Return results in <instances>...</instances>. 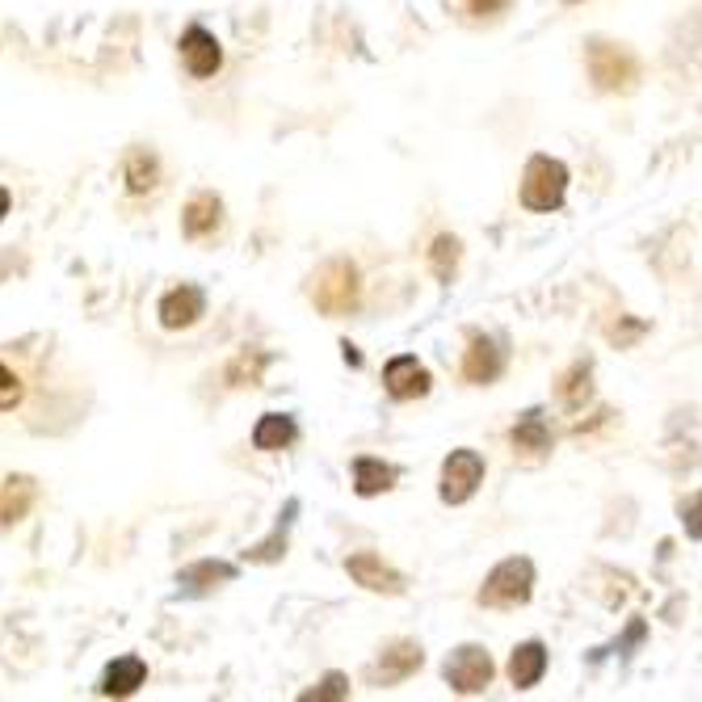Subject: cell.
<instances>
[{"label": "cell", "instance_id": "obj_1", "mask_svg": "<svg viewBox=\"0 0 702 702\" xmlns=\"http://www.w3.org/2000/svg\"><path fill=\"white\" fill-rule=\"evenodd\" d=\"M589 76L602 94H632L635 80H639V64L623 43H610V39H589L585 47Z\"/></svg>", "mask_w": 702, "mask_h": 702}, {"label": "cell", "instance_id": "obj_2", "mask_svg": "<svg viewBox=\"0 0 702 702\" xmlns=\"http://www.w3.org/2000/svg\"><path fill=\"white\" fill-rule=\"evenodd\" d=\"M535 593V563L514 556V560L496 563L489 577H484V589H480V606L489 610H514L526 606Z\"/></svg>", "mask_w": 702, "mask_h": 702}, {"label": "cell", "instance_id": "obj_3", "mask_svg": "<svg viewBox=\"0 0 702 702\" xmlns=\"http://www.w3.org/2000/svg\"><path fill=\"white\" fill-rule=\"evenodd\" d=\"M362 295V278L353 261H328L325 270L311 282V299L325 316H350Z\"/></svg>", "mask_w": 702, "mask_h": 702}, {"label": "cell", "instance_id": "obj_4", "mask_svg": "<svg viewBox=\"0 0 702 702\" xmlns=\"http://www.w3.org/2000/svg\"><path fill=\"white\" fill-rule=\"evenodd\" d=\"M563 194H568V168L563 161L551 156H535L522 173V202L530 211H560Z\"/></svg>", "mask_w": 702, "mask_h": 702}, {"label": "cell", "instance_id": "obj_5", "mask_svg": "<svg viewBox=\"0 0 702 702\" xmlns=\"http://www.w3.org/2000/svg\"><path fill=\"white\" fill-rule=\"evenodd\" d=\"M442 673L454 694H480V690H489L496 669H492V656L480 644H463V648H454V652L446 656Z\"/></svg>", "mask_w": 702, "mask_h": 702}, {"label": "cell", "instance_id": "obj_6", "mask_svg": "<svg viewBox=\"0 0 702 702\" xmlns=\"http://www.w3.org/2000/svg\"><path fill=\"white\" fill-rule=\"evenodd\" d=\"M480 484H484V459L475 450H450V459L442 463V489H438L446 505L471 501Z\"/></svg>", "mask_w": 702, "mask_h": 702}, {"label": "cell", "instance_id": "obj_7", "mask_svg": "<svg viewBox=\"0 0 702 702\" xmlns=\"http://www.w3.org/2000/svg\"><path fill=\"white\" fill-rule=\"evenodd\" d=\"M421 665H425L421 644H413V639H399V644H392L387 652L379 656V665L371 669V681H375L379 690H387V685H399L404 678H413Z\"/></svg>", "mask_w": 702, "mask_h": 702}, {"label": "cell", "instance_id": "obj_8", "mask_svg": "<svg viewBox=\"0 0 702 702\" xmlns=\"http://www.w3.org/2000/svg\"><path fill=\"white\" fill-rule=\"evenodd\" d=\"M345 572H350L353 581L362 589H371V593H404V577H399L392 563H383L375 556V551H358V556H350L345 560Z\"/></svg>", "mask_w": 702, "mask_h": 702}, {"label": "cell", "instance_id": "obj_9", "mask_svg": "<svg viewBox=\"0 0 702 702\" xmlns=\"http://www.w3.org/2000/svg\"><path fill=\"white\" fill-rule=\"evenodd\" d=\"M429 371H425L417 358H392L387 362V371H383V387H387V396L392 399H421L429 396Z\"/></svg>", "mask_w": 702, "mask_h": 702}, {"label": "cell", "instance_id": "obj_10", "mask_svg": "<svg viewBox=\"0 0 702 702\" xmlns=\"http://www.w3.org/2000/svg\"><path fill=\"white\" fill-rule=\"evenodd\" d=\"M182 59H186V72L189 76H198V80H207L219 72L223 64V51L215 43L211 30H202V25H189L186 34H182Z\"/></svg>", "mask_w": 702, "mask_h": 702}, {"label": "cell", "instance_id": "obj_11", "mask_svg": "<svg viewBox=\"0 0 702 702\" xmlns=\"http://www.w3.org/2000/svg\"><path fill=\"white\" fill-rule=\"evenodd\" d=\"M505 371V350L492 341V337H471L468 353H463V379L468 383H496Z\"/></svg>", "mask_w": 702, "mask_h": 702}, {"label": "cell", "instance_id": "obj_12", "mask_svg": "<svg viewBox=\"0 0 702 702\" xmlns=\"http://www.w3.org/2000/svg\"><path fill=\"white\" fill-rule=\"evenodd\" d=\"M202 311H207V295H202V286H177V290H168L161 299V325L164 328H189L202 320Z\"/></svg>", "mask_w": 702, "mask_h": 702}, {"label": "cell", "instance_id": "obj_13", "mask_svg": "<svg viewBox=\"0 0 702 702\" xmlns=\"http://www.w3.org/2000/svg\"><path fill=\"white\" fill-rule=\"evenodd\" d=\"M34 501H39V484H34L30 475H9V480L0 484V530L18 526V522L34 509Z\"/></svg>", "mask_w": 702, "mask_h": 702}, {"label": "cell", "instance_id": "obj_14", "mask_svg": "<svg viewBox=\"0 0 702 702\" xmlns=\"http://www.w3.org/2000/svg\"><path fill=\"white\" fill-rule=\"evenodd\" d=\"M143 678H147V665H143L140 656H118L114 665L106 669V678H101V694L106 699H127V694H135L143 685Z\"/></svg>", "mask_w": 702, "mask_h": 702}, {"label": "cell", "instance_id": "obj_15", "mask_svg": "<svg viewBox=\"0 0 702 702\" xmlns=\"http://www.w3.org/2000/svg\"><path fill=\"white\" fill-rule=\"evenodd\" d=\"M542 673H547V648H542L539 639L517 644L514 656H509V681H514L517 690H530V685H539Z\"/></svg>", "mask_w": 702, "mask_h": 702}, {"label": "cell", "instance_id": "obj_16", "mask_svg": "<svg viewBox=\"0 0 702 702\" xmlns=\"http://www.w3.org/2000/svg\"><path fill=\"white\" fill-rule=\"evenodd\" d=\"M509 442H514V450L530 454V459H539V454H547V450H551V429H547V421H542L539 408H530V413H522V417H517Z\"/></svg>", "mask_w": 702, "mask_h": 702}, {"label": "cell", "instance_id": "obj_17", "mask_svg": "<svg viewBox=\"0 0 702 702\" xmlns=\"http://www.w3.org/2000/svg\"><path fill=\"white\" fill-rule=\"evenodd\" d=\"M219 219H223V202L215 194H194L186 215H182V228H186L189 240H202V235H211L219 228Z\"/></svg>", "mask_w": 702, "mask_h": 702}, {"label": "cell", "instance_id": "obj_18", "mask_svg": "<svg viewBox=\"0 0 702 702\" xmlns=\"http://www.w3.org/2000/svg\"><path fill=\"white\" fill-rule=\"evenodd\" d=\"M295 438H299V429H295V417H286V413H265L253 425V446L257 450H286Z\"/></svg>", "mask_w": 702, "mask_h": 702}, {"label": "cell", "instance_id": "obj_19", "mask_svg": "<svg viewBox=\"0 0 702 702\" xmlns=\"http://www.w3.org/2000/svg\"><path fill=\"white\" fill-rule=\"evenodd\" d=\"M396 484V468L383 459H353V492L358 496H379Z\"/></svg>", "mask_w": 702, "mask_h": 702}, {"label": "cell", "instance_id": "obj_20", "mask_svg": "<svg viewBox=\"0 0 702 702\" xmlns=\"http://www.w3.org/2000/svg\"><path fill=\"white\" fill-rule=\"evenodd\" d=\"M122 177H127L131 194H147V189L156 186V177H161V164H156V156L147 147H131L127 161H122Z\"/></svg>", "mask_w": 702, "mask_h": 702}, {"label": "cell", "instance_id": "obj_21", "mask_svg": "<svg viewBox=\"0 0 702 702\" xmlns=\"http://www.w3.org/2000/svg\"><path fill=\"white\" fill-rule=\"evenodd\" d=\"M219 581H235V568H232V563L202 560V563H189L186 572L177 577V585L186 589V593H207V589H215Z\"/></svg>", "mask_w": 702, "mask_h": 702}, {"label": "cell", "instance_id": "obj_22", "mask_svg": "<svg viewBox=\"0 0 702 702\" xmlns=\"http://www.w3.org/2000/svg\"><path fill=\"white\" fill-rule=\"evenodd\" d=\"M589 396H593V366H589V362H577V366L560 379V404L577 413V408H585Z\"/></svg>", "mask_w": 702, "mask_h": 702}, {"label": "cell", "instance_id": "obj_23", "mask_svg": "<svg viewBox=\"0 0 702 702\" xmlns=\"http://www.w3.org/2000/svg\"><path fill=\"white\" fill-rule=\"evenodd\" d=\"M299 514V501H286V509H282V522H278V530L270 535L265 542H257L253 551H249V560L253 563H274L286 556V530H290V517Z\"/></svg>", "mask_w": 702, "mask_h": 702}, {"label": "cell", "instance_id": "obj_24", "mask_svg": "<svg viewBox=\"0 0 702 702\" xmlns=\"http://www.w3.org/2000/svg\"><path fill=\"white\" fill-rule=\"evenodd\" d=\"M459 257H463V244H459V235H438V240H434V249H429V265H434V274H438L442 282L454 278Z\"/></svg>", "mask_w": 702, "mask_h": 702}, {"label": "cell", "instance_id": "obj_25", "mask_svg": "<svg viewBox=\"0 0 702 702\" xmlns=\"http://www.w3.org/2000/svg\"><path fill=\"white\" fill-rule=\"evenodd\" d=\"M261 371H265V353H253V358L240 353L232 366H228V383H232V387H244V383L253 387V383H261Z\"/></svg>", "mask_w": 702, "mask_h": 702}, {"label": "cell", "instance_id": "obj_26", "mask_svg": "<svg viewBox=\"0 0 702 702\" xmlns=\"http://www.w3.org/2000/svg\"><path fill=\"white\" fill-rule=\"evenodd\" d=\"M337 699H350V678L345 673H328L316 690L304 694V702H337Z\"/></svg>", "mask_w": 702, "mask_h": 702}, {"label": "cell", "instance_id": "obj_27", "mask_svg": "<svg viewBox=\"0 0 702 702\" xmlns=\"http://www.w3.org/2000/svg\"><path fill=\"white\" fill-rule=\"evenodd\" d=\"M471 13H480V18H492V13H501V9H509V0H463Z\"/></svg>", "mask_w": 702, "mask_h": 702}, {"label": "cell", "instance_id": "obj_28", "mask_svg": "<svg viewBox=\"0 0 702 702\" xmlns=\"http://www.w3.org/2000/svg\"><path fill=\"white\" fill-rule=\"evenodd\" d=\"M685 522H690V539H699V492H694V496H690V505H685Z\"/></svg>", "mask_w": 702, "mask_h": 702}, {"label": "cell", "instance_id": "obj_29", "mask_svg": "<svg viewBox=\"0 0 702 702\" xmlns=\"http://www.w3.org/2000/svg\"><path fill=\"white\" fill-rule=\"evenodd\" d=\"M0 392H18V379H13L9 366H0Z\"/></svg>", "mask_w": 702, "mask_h": 702}, {"label": "cell", "instance_id": "obj_30", "mask_svg": "<svg viewBox=\"0 0 702 702\" xmlns=\"http://www.w3.org/2000/svg\"><path fill=\"white\" fill-rule=\"evenodd\" d=\"M341 350H345V362H350V366H362V353L353 350L350 341H345V345H341Z\"/></svg>", "mask_w": 702, "mask_h": 702}, {"label": "cell", "instance_id": "obj_31", "mask_svg": "<svg viewBox=\"0 0 702 702\" xmlns=\"http://www.w3.org/2000/svg\"><path fill=\"white\" fill-rule=\"evenodd\" d=\"M4 215H9V189L0 186V219H4Z\"/></svg>", "mask_w": 702, "mask_h": 702}]
</instances>
